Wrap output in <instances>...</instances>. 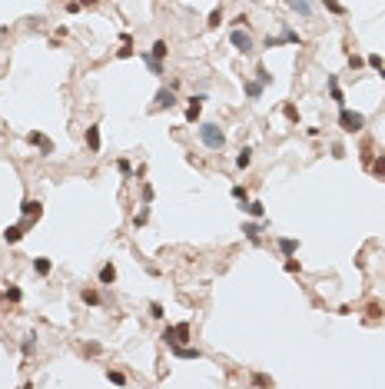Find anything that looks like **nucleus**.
I'll return each mask as SVG.
<instances>
[{
    "label": "nucleus",
    "instance_id": "35",
    "mask_svg": "<svg viewBox=\"0 0 385 389\" xmlns=\"http://www.w3.org/2000/svg\"><path fill=\"white\" fill-rule=\"evenodd\" d=\"M146 220H150V206H143V210L133 216V226H146Z\"/></svg>",
    "mask_w": 385,
    "mask_h": 389
},
{
    "label": "nucleus",
    "instance_id": "47",
    "mask_svg": "<svg viewBox=\"0 0 385 389\" xmlns=\"http://www.w3.org/2000/svg\"><path fill=\"white\" fill-rule=\"evenodd\" d=\"M143 203H153V187L150 183H143Z\"/></svg>",
    "mask_w": 385,
    "mask_h": 389
},
{
    "label": "nucleus",
    "instance_id": "4",
    "mask_svg": "<svg viewBox=\"0 0 385 389\" xmlns=\"http://www.w3.org/2000/svg\"><path fill=\"white\" fill-rule=\"evenodd\" d=\"M40 213H44V203H40V200H30V196H27V200H23L20 203V216H23V223H37V220H40Z\"/></svg>",
    "mask_w": 385,
    "mask_h": 389
},
{
    "label": "nucleus",
    "instance_id": "41",
    "mask_svg": "<svg viewBox=\"0 0 385 389\" xmlns=\"http://www.w3.org/2000/svg\"><path fill=\"white\" fill-rule=\"evenodd\" d=\"M63 7H66V13H80V10H83V3H80V0H66Z\"/></svg>",
    "mask_w": 385,
    "mask_h": 389
},
{
    "label": "nucleus",
    "instance_id": "17",
    "mask_svg": "<svg viewBox=\"0 0 385 389\" xmlns=\"http://www.w3.org/2000/svg\"><path fill=\"white\" fill-rule=\"evenodd\" d=\"M242 210L249 213L253 220H263V216H266V206H263L259 200H249V203H242Z\"/></svg>",
    "mask_w": 385,
    "mask_h": 389
},
{
    "label": "nucleus",
    "instance_id": "2",
    "mask_svg": "<svg viewBox=\"0 0 385 389\" xmlns=\"http://www.w3.org/2000/svg\"><path fill=\"white\" fill-rule=\"evenodd\" d=\"M339 127H342V133H362L365 117L362 113H355V110H349V107H339Z\"/></svg>",
    "mask_w": 385,
    "mask_h": 389
},
{
    "label": "nucleus",
    "instance_id": "48",
    "mask_svg": "<svg viewBox=\"0 0 385 389\" xmlns=\"http://www.w3.org/2000/svg\"><path fill=\"white\" fill-rule=\"evenodd\" d=\"M332 156H335V160H342V156H345V150H342V143H332Z\"/></svg>",
    "mask_w": 385,
    "mask_h": 389
},
{
    "label": "nucleus",
    "instance_id": "19",
    "mask_svg": "<svg viewBox=\"0 0 385 389\" xmlns=\"http://www.w3.org/2000/svg\"><path fill=\"white\" fill-rule=\"evenodd\" d=\"M87 146L93 150V153H100V127H97V123L87 127Z\"/></svg>",
    "mask_w": 385,
    "mask_h": 389
},
{
    "label": "nucleus",
    "instance_id": "42",
    "mask_svg": "<svg viewBox=\"0 0 385 389\" xmlns=\"http://www.w3.org/2000/svg\"><path fill=\"white\" fill-rule=\"evenodd\" d=\"M133 54H136V50H133V47H126V44H123L120 50H116V57H120V60H130Z\"/></svg>",
    "mask_w": 385,
    "mask_h": 389
},
{
    "label": "nucleus",
    "instance_id": "10",
    "mask_svg": "<svg viewBox=\"0 0 385 389\" xmlns=\"http://www.w3.org/2000/svg\"><path fill=\"white\" fill-rule=\"evenodd\" d=\"M0 236H3V243H10V246L20 243V240H23V223H10V226H7Z\"/></svg>",
    "mask_w": 385,
    "mask_h": 389
},
{
    "label": "nucleus",
    "instance_id": "22",
    "mask_svg": "<svg viewBox=\"0 0 385 389\" xmlns=\"http://www.w3.org/2000/svg\"><path fill=\"white\" fill-rule=\"evenodd\" d=\"M282 44H292V47H306V40H302V37L296 34V30H289V27H282Z\"/></svg>",
    "mask_w": 385,
    "mask_h": 389
},
{
    "label": "nucleus",
    "instance_id": "7",
    "mask_svg": "<svg viewBox=\"0 0 385 389\" xmlns=\"http://www.w3.org/2000/svg\"><path fill=\"white\" fill-rule=\"evenodd\" d=\"M203 93H196V97H189V103H186V120L189 123H199V113H203Z\"/></svg>",
    "mask_w": 385,
    "mask_h": 389
},
{
    "label": "nucleus",
    "instance_id": "1",
    "mask_svg": "<svg viewBox=\"0 0 385 389\" xmlns=\"http://www.w3.org/2000/svg\"><path fill=\"white\" fill-rule=\"evenodd\" d=\"M199 143L206 150H222L226 146V133L220 130V123H199Z\"/></svg>",
    "mask_w": 385,
    "mask_h": 389
},
{
    "label": "nucleus",
    "instance_id": "15",
    "mask_svg": "<svg viewBox=\"0 0 385 389\" xmlns=\"http://www.w3.org/2000/svg\"><path fill=\"white\" fill-rule=\"evenodd\" d=\"M242 90H246V100H259L263 97V83L259 80H242Z\"/></svg>",
    "mask_w": 385,
    "mask_h": 389
},
{
    "label": "nucleus",
    "instance_id": "14",
    "mask_svg": "<svg viewBox=\"0 0 385 389\" xmlns=\"http://www.w3.org/2000/svg\"><path fill=\"white\" fill-rule=\"evenodd\" d=\"M140 60H143L146 67H150V73H153V77H163V60H156L150 50H146V54H140Z\"/></svg>",
    "mask_w": 385,
    "mask_h": 389
},
{
    "label": "nucleus",
    "instance_id": "50",
    "mask_svg": "<svg viewBox=\"0 0 385 389\" xmlns=\"http://www.w3.org/2000/svg\"><path fill=\"white\" fill-rule=\"evenodd\" d=\"M80 3H83V7H97L100 0H80Z\"/></svg>",
    "mask_w": 385,
    "mask_h": 389
},
{
    "label": "nucleus",
    "instance_id": "23",
    "mask_svg": "<svg viewBox=\"0 0 385 389\" xmlns=\"http://www.w3.org/2000/svg\"><path fill=\"white\" fill-rule=\"evenodd\" d=\"M0 300H7V303H20V300H23V289L10 283V286H7V293H0Z\"/></svg>",
    "mask_w": 385,
    "mask_h": 389
},
{
    "label": "nucleus",
    "instance_id": "40",
    "mask_svg": "<svg viewBox=\"0 0 385 389\" xmlns=\"http://www.w3.org/2000/svg\"><path fill=\"white\" fill-rule=\"evenodd\" d=\"M83 353H87V356H100V353H103V346H100V343H87V346H83Z\"/></svg>",
    "mask_w": 385,
    "mask_h": 389
},
{
    "label": "nucleus",
    "instance_id": "49",
    "mask_svg": "<svg viewBox=\"0 0 385 389\" xmlns=\"http://www.w3.org/2000/svg\"><path fill=\"white\" fill-rule=\"evenodd\" d=\"M306 136H312V140H316V136H322V130H319V127H306Z\"/></svg>",
    "mask_w": 385,
    "mask_h": 389
},
{
    "label": "nucleus",
    "instance_id": "45",
    "mask_svg": "<svg viewBox=\"0 0 385 389\" xmlns=\"http://www.w3.org/2000/svg\"><path fill=\"white\" fill-rule=\"evenodd\" d=\"M253 383H256V386H269L273 379H269V376H263V373H253Z\"/></svg>",
    "mask_w": 385,
    "mask_h": 389
},
{
    "label": "nucleus",
    "instance_id": "46",
    "mask_svg": "<svg viewBox=\"0 0 385 389\" xmlns=\"http://www.w3.org/2000/svg\"><path fill=\"white\" fill-rule=\"evenodd\" d=\"M282 113H286V120H292V123L299 120V110H296V107H292V103H289V107H286V110H282Z\"/></svg>",
    "mask_w": 385,
    "mask_h": 389
},
{
    "label": "nucleus",
    "instance_id": "12",
    "mask_svg": "<svg viewBox=\"0 0 385 389\" xmlns=\"http://www.w3.org/2000/svg\"><path fill=\"white\" fill-rule=\"evenodd\" d=\"M242 233H246V240H249V243H259V233H263L259 220H246V223H242Z\"/></svg>",
    "mask_w": 385,
    "mask_h": 389
},
{
    "label": "nucleus",
    "instance_id": "6",
    "mask_svg": "<svg viewBox=\"0 0 385 389\" xmlns=\"http://www.w3.org/2000/svg\"><path fill=\"white\" fill-rule=\"evenodd\" d=\"M153 107H156V110H163V107H166V110H169V107H176V90H173V87H160V90H156V97H153Z\"/></svg>",
    "mask_w": 385,
    "mask_h": 389
},
{
    "label": "nucleus",
    "instance_id": "3",
    "mask_svg": "<svg viewBox=\"0 0 385 389\" xmlns=\"http://www.w3.org/2000/svg\"><path fill=\"white\" fill-rule=\"evenodd\" d=\"M229 44L239 50V54H253V37H249V27H232L229 30Z\"/></svg>",
    "mask_w": 385,
    "mask_h": 389
},
{
    "label": "nucleus",
    "instance_id": "24",
    "mask_svg": "<svg viewBox=\"0 0 385 389\" xmlns=\"http://www.w3.org/2000/svg\"><path fill=\"white\" fill-rule=\"evenodd\" d=\"M189 336H193V326L189 323H176V343H189Z\"/></svg>",
    "mask_w": 385,
    "mask_h": 389
},
{
    "label": "nucleus",
    "instance_id": "30",
    "mask_svg": "<svg viewBox=\"0 0 385 389\" xmlns=\"http://www.w3.org/2000/svg\"><path fill=\"white\" fill-rule=\"evenodd\" d=\"M232 200L249 203V193H246V187H242V183H236V187H232Z\"/></svg>",
    "mask_w": 385,
    "mask_h": 389
},
{
    "label": "nucleus",
    "instance_id": "43",
    "mask_svg": "<svg viewBox=\"0 0 385 389\" xmlns=\"http://www.w3.org/2000/svg\"><path fill=\"white\" fill-rule=\"evenodd\" d=\"M232 27H249V17H246V13H236V17H232Z\"/></svg>",
    "mask_w": 385,
    "mask_h": 389
},
{
    "label": "nucleus",
    "instance_id": "27",
    "mask_svg": "<svg viewBox=\"0 0 385 389\" xmlns=\"http://www.w3.org/2000/svg\"><path fill=\"white\" fill-rule=\"evenodd\" d=\"M220 23H222V7H216V10H213V13L206 17V27H209V30H216Z\"/></svg>",
    "mask_w": 385,
    "mask_h": 389
},
{
    "label": "nucleus",
    "instance_id": "39",
    "mask_svg": "<svg viewBox=\"0 0 385 389\" xmlns=\"http://www.w3.org/2000/svg\"><path fill=\"white\" fill-rule=\"evenodd\" d=\"M369 167H372L375 177H382V173H385V156H379V160H375V163H369Z\"/></svg>",
    "mask_w": 385,
    "mask_h": 389
},
{
    "label": "nucleus",
    "instance_id": "32",
    "mask_svg": "<svg viewBox=\"0 0 385 389\" xmlns=\"http://www.w3.org/2000/svg\"><path fill=\"white\" fill-rule=\"evenodd\" d=\"M107 379H110L113 386H123V383H126V376H123L120 369H107Z\"/></svg>",
    "mask_w": 385,
    "mask_h": 389
},
{
    "label": "nucleus",
    "instance_id": "9",
    "mask_svg": "<svg viewBox=\"0 0 385 389\" xmlns=\"http://www.w3.org/2000/svg\"><path fill=\"white\" fill-rule=\"evenodd\" d=\"M169 349H173L176 359H199V356H203L196 346H189V343H176V346H169Z\"/></svg>",
    "mask_w": 385,
    "mask_h": 389
},
{
    "label": "nucleus",
    "instance_id": "16",
    "mask_svg": "<svg viewBox=\"0 0 385 389\" xmlns=\"http://www.w3.org/2000/svg\"><path fill=\"white\" fill-rule=\"evenodd\" d=\"M279 253H282V256H296V253H299V240L282 236V240H279Z\"/></svg>",
    "mask_w": 385,
    "mask_h": 389
},
{
    "label": "nucleus",
    "instance_id": "36",
    "mask_svg": "<svg viewBox=\"0 0 385 389\" xmlns=\"http://www.w3.org/2000/svg\"><path fill=\"white\" fill-rule=\"evenodd\" d=\"M150 316H153V320H163V316H166V313H163V303H150Z\"/></svg>",
    "mask_w": 385,
    "mask_h": 389
},
{
    "label": "nucleus",
    "instance_id": "44",
    "mask_svg": "<svg viewBox=\"0 0 385 389\" xmlns=\"http://www.w3.org/2000/svg\"><path fill=\"white\" fill-rule=\"evenodd\" d=\"M349 67L359 70V67H365V60H362V57H355V54H349Z\"/></svg>",
    "mask_w": 385,
    "mask_h": 389
},
{
    "label": "nucleus",
    "instance_id": "13",
    "mask_svg": "<svg viewBox=\"0 0 385 389\" xmlns=\"http://www.w3.org/2000/svg\"><path fill=\"white\" fill-rule=\"evenodd\" d=\"M286 3L299 13V17H302V20H309V17H312V0H286Z\"/></svg>",
    "mask_w": 385,
    "mask_h": 389
},
{
    "label": "nucleus",
    "instance_id": "5",
    "mask_svg": "<svg viewBox=\"0 0 385 389\" xmlns=\"http://www.w3.org/2000/svg\"><path fill=\"white\" fill-rule=\"evenodd\" d=\"M27 143L37 146V150H40V156H50V153H54V140H50V136H44V133H37V130H30V133H27Z\"/></svg>",
    "mask_w": 385,
    "mask_h": 389
},
{
    "label": "nucleus",
    "instance_id": "18",
    "mask_svg": "<svg viewBox=\"0 0 385 389\" xmlns=\"http://www.w3.org/2000/svg\"><path fill=\"white\" fill-rule=\"evenodd\" d=\"M50 269H54V263H50L47 256H37V259H33V273H37V276H50Z\"/></svg>",
    "mask_w": 385,
    "mask_h": 389
},
{
    "label": "nucleus",
    "instance_id": "20",
    "mask_svg": "<svg viewBox=\"0 0 385 389\" xmlns=\"http://www.w3.org/2000/svg\"><path fill=\"white\" fill-rule=\"evenodd\" d=\"M80 300H83V303H87V306H100V303H103V296H100V293H97V289H80Z\"/></svg>",
    "mask_w": 385,
    "mask_h": 389
},
{
    "label": "nucleus",
    "instance_id": "25",
    "mask_svg": "<svg viewBox=\"0 0 385 389\" xmlns=\"http://www.w3.org/2000/svg\"><path fill=\"white\" fill-rule=\"evenodd\" d=\"M322 7H326V10L332 13V17H345V7H342L339 0H319Z\"/></svg>",
    "mask_w": 385,
    "mask_h": 389
},
{
    "label": "nucleus",
    "instance_id": "29",
    "mask_svg": "<svg viewBox=\"0 0 385 389\" xmlns=\"http://www.w3.org/2000/svg\"><path fill=\"white\" fill-rule=\"evenodd\" d=\"M150 54H153L156 60H166V54H169V47H166V40H156V44H153V50H150Z\"/></svg>",
    "mask_w": 385,
    "mask_h": 389
},
{
    "label": "nucleus",
    "instance_id": "34",
    "mask_svg": "<svg viewBox=\"0 0 385 389\" xmlns=\"http://www.w3.org/2000/svg\"><path fill=\"white\" fill-rule=\"evenodd\" d=\"M116 170H120L123 177H130V173H133V163L126 160V156H120V160H116Z\"/></svg>",
    "mask_w": 385,
    "mask_h": 389
},
{
    "label": "nucleus",
    "instance_id": "28",
    "mask_svg": "<svg viewBox=\"0 0 385 389\" xmlns=\"http://www.w3.org/2000/svg\"><path fill=\"white\" fill-rule=\"evenodd\" d=\"M33 349H37V336H33V333H30V336H23V343H20V353H23V356H30Z\"/></svg>",
    "mask_w": 385,
    "mask_h": 389
},
{
    "label": "nucleus",
    "instance_id": "8",
    "mask_svg": "<svg viewBox=\"0 0 385 389\" xmlns=\"http://www.w3.org/2000/svg\"><path fill=\"white\" fill-rule=\"evenodd\" d=\"M326 87H329V97H332V100L339 103V107H345V93H342L339 77H335V73H329V77H326Z\"/></svg>",
    "mask_w": 385,
    "mask_h": 389
},
{
    "label": "nucleus",
    "instance_id": "38",
    "mask_svg": "<svg viewBox=\"0 0 385 389\" xmlns=\"http://www.w3.org/2000/svg\"><path fill=\"white\" fill-rule=\"evenodd\" d=\"M369 320H382V306H379V303H369Z\"/></svg>",
    "mask_w": 385,
    "mask_h": 389
},
{
    "label": "nucleus",
    "instance_id": "37",
    "mask_svg": "<svg viewBox=\"0 0 385 389\" xmlns=\"http://www.w3.org/2000/svg\"><path fill=\"white\" fill-rule=\"evenodd\" d=\"M286 273H302V263L292 259V256H286Z\"/></svg>",
    "mask_w": 385,
    "mask_h": 389
},
{
    "label": "nucleus",
    "instance_id": "26",
    "mask_svg": "<svg viewBox=\"0 0 385 389\" xmlns=\"http://www.w3.org/2000/svg\"><path fill=\"white\" fill-rule=\"evenodd\" d=\"M249 163H253V150H249V146H242V150H239V156H236V167H239V170H246Z\"/></svg>",
    "mask_w": 385,
    "mask_h": 389
},
{
    "label": "nucleus",
    "instance_id": "33",
    "mask_svg": "<svg viewBox=\"0 0 385 389\" xmlns=\"http://www.w3.org/2000/svg\"><path fill=\"white\" fill-rule=\"evenodd\" d=\"M160 339H163L166 346H173V343H176V326H166V329H163V336H160Z\"/></svg>",
    "mask_w": 385,
    "mask_h": 389
},
{
    "label": "nucleus",
    "instance_id": "11",
    "mask_svg": "<svg viewBox=\"0 0 385 389\" xmlns=\"http://www.w3.org/2000/svg\"><path fill=\"white\" fill-rule=\"evenodd\" d=\"M97 279H100V286H113V283H116V266H113V259L100 266V276Z\"/></svg>",
    "mask_w": 385,
    "mask_h": 389
},
{
    "label": "nucleus",
    "instance_id": "31",
    "mask_svg": "<svg viewBox=\"0 0 385 389\" xmlns=\"http://www.w3.org/2000/svg\"><path fill=\"white\" fill-rule=\"evenodd\" d=\"M256 80H259L263 87H269V83H273V73H269L266 67H256Z\"/></svg>",
    "mask_w": 385,
    "mask_h": 389
},
{
    "label": "nucleus",
    "instance_id": "21",
    "mask_svg": "<svg viewBox=\"0 0 385 389\" xmlns=\"http://www.w3.org/2000/svg\"><path fill=\"white\" fill-rule=\"evenodd\" d=\"M365 64H369V67H372L375 73H379V77L385 80V60H382L379 54H369V57H365Z\"/></svg>",
    "mask_w": 385,
    "mask_h": 389
}]
</instances>
